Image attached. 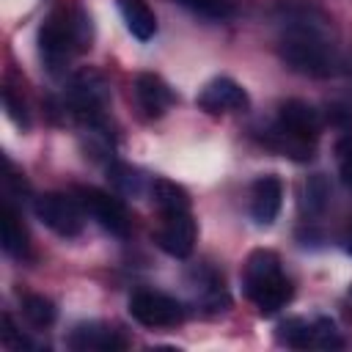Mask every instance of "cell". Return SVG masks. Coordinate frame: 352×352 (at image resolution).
I'll list each match as a JSON object with an SVG mask.
<instances>
[{"label": "cell", "mask_w": 352, "mask_h": 352, "mask_svg": "<svg viewBox=\"0 0 352 352\" xmlns=\"http://www.w3.org/2000/svg\"><path fill=\"white\" fill-rule=\"evenodd\" d=\"M336 160H338L341 182L346 187H352V135H346V138H341L336 143Z\"/></svg>", "instance_id": "cell-22"}, {"label": "cell", "mask_w": 352, "mask_h": 352, "mask_svg": "<svg viewBox=\"0 0 352 352\" xmlns=\"http://www.w3.org/2000/svg\"><path fill=\"white\" fill-rule=\"evenodd\" d=\"M0 234H3V250L14 258L28 256V234L22 228V220L11 204H3L0 209Z\"/></svg>", "instance_id": "cell-15"}, {"label": "cell", "mask_w": 352, "mask_h": 352, "mask_svg": "<svg viewBox=\"0 0 352 352\" xmlns=\"http://www.w3.org/2000/svg\"><path fill=\"white\" fill-rule=\"evenodd\" d=\"M344 248H346V253H352V231L344 236Z\"/></svg>", "instance_id": "cell-24"}, {"label": "cell", "mask_w": 352, "mask_h": 352, "mask_svg": "<svg viewBox=\"0 0 352 352\" xmlns=\"http://www.w3.org/2000/svg\"><path fill=\"white\" fill-rule=\"evenodd\" d=\"M129 316L143 327H173L184 319V308L170 294L140 289L129 297Z\"/></svg>", "instance_id": "cell-7"}, {"label": "cell", "mask_w": 352, "mask_h": 352, "mask_svg": "<svg viewBox=\"0 0 352 352\" xmlns=\"http://www.w3.org/2000/svg\"><path fill=\"white\" fill-rule=\"evenodd\" d=\"M66 344L77 352H118V349H126V338L116 330V327H107L102 322H82L77 324Z\"/></svg>", "instance_id": "cell-11"}, {"label": "cell", "mask_w": 352, "mask_h": 352, "mask_svg": "<svg viewBox=\"0 0 352 352\" xmlns=\"http://www.w3.org/2000/svg\"><path fill=\"white\" fill-rule=\"evenodd\" d=\"M322 129V116L314 104L302 102V99H286L278 107V118H275V138L280 140V151L292 154V157H311L308 143H314L319 138Z\"/></svg>", "instance_id": "cell-4"}, {"label": "cell", "mask_w": 352, "mask_h": 352, "mask_svg": "<svg viewBox=\"0 0 352 352\" xmlns=\"http://www.w3.org/2000/svg\"><path fill=\"white\" fill-rule=\"evenodd\" d=\"M280 60L305 77H330L341 69L336 47L327 38L324 22H314L311 14H292L278 41Z\"/></svg>", "instance_id": "cell-1"}, {"label": "cell", "mask_w": 352, "mask_h": 352, "mask_svg": "<svg viewBox=\"0 0 352 352\" xmlns=\"http://www.w3.org/2000/svg\"><path fill=\"white\" fill-rule=\"evenodd\" d=\"M77 201H80L82 212L91 214L104 231H110L116 236L129 234V212H126L124 201H118L116 195L96 190V187H77Z\"/></svg>", "instance_id": "cell-8"}, {"label": "cell", "mask_w": 352, "mask_h": 352, "mask_svg": "<svg viewBox=\"0 0 352 352\" xmlns=\"http://www.w3.org/2000/svg\"><path fill=\"white\" fill-rule=\"evenodd\" d=\"M66 102L80 121H85L88 126H99L107 102V85L96 72H80L66 88Z\"/></svg>", "instance_id": "cell-5"}, {"label": "cell", "mask_w": 352, "mask_h": 352, "mask_svg": "<svg viewBox=\"0 0 352 352\" xmlns=\"http://www.w3.org/2000/svg\"><path fill=\"white\" fill-rule=\"evenodd\" d=\"M135 96H138L140 110H143L148 118H160V116L176 102L170 85H168L160 74H151V72H143V74L135 77Z\"/></svg>", "instance_id": "cell-13"}, {"label": "cell", "mask_w": 352, "mask_h": 352, "mask_svg": "<svg viewBox=\"0 0 352 352\" xmlns=\"http://www.w3.org/2000/svg\"><path fill=\"white\" fill-rule=\"evenodd\" d=\"M157 245L173 258H187L195 248L192 214L190 212H162V223L157 228Z\"/></svg>", "instance_id": "cell-9"}, {"label": "cell", "mask_w": 352, "mask_h": 352, "mask_svg": "<svg viewBox=\"0 0 352 352\" xmlns=\"http://www.w3.org/2000/svg\"><path fill=\"white\" fill-rule=\"evenodd\" d=\"M314 333H316V324L314 322L294 316V319L280 322L278 341L286 344V346H294V349H308V346H314Z\"/></svg>", "instance_id": "cell-17"}, {"label": "cell", "mask_w": 352, "mask_h": 352, "mask_svg": "<svg viewBox=\"0 0 352 352\" xmlns=\"http://www.w3.org/2000/svg\"><path fill=\"white\" fill-rule=\"evenodd\" d=\"M151 198L160 206V212H190V195L182 184L170 179H154L151 182Z\"/></svg>", "instance_id": "cell-16"}, {"label": "cell", "mask_w": 352, "mask_h": 352, "mask_svg": "<svg viewBox=\"0 0 352 352\" xmlns=\"http://www.w3.org/2000/svg\"><path fill=\"white\" fill-rule=\"evenodd\" d=\"M283 204V184L278 176H261L250 187V214L258 226H270Z\"/></svg>", "instance_id": "cell-12"}, {"label": "cell", "mask_w": 352, "mask_h": 352, "mask_svg": "<svg viewBox=\"0 0 352 352\" xmlns=\"http://www.w3.org/2000/svg\"><path fill=\"white\" fill-rule=\"evenodd\" d=\"M107 176H110V182L116 184V190H118L121 195H138V192L143 190V176H140L132 165L113 162V165L107 168Z\"/></svg>", "instance_id": "cell-21"}, {"label": "cell", "mask_w": 352, "mask_h": 352, "mask_svg": "<svg viewBox=\"0 0 352 352\" xmlns=\"http://www.w3.org/2000/svg\"><path fill=\"white\" fill-rule=\"evenodd\" d=\"M118 11L126 22V30L138 41H148L157 33V16L143 0H118Z\"/></svg>", "instance_id": "cell-14"}, {"label": "cell", "mask_w": 352, "mask_h": 352, "mask_svg": "<svg viewBox=\"0 0 352 352\" xmlns=\"http://www.w3.org/2000/svg\"><path fill=\"white\" fill-rule=\"evenodd\" d=\"M22 314H25V319H28L33 327H50V324L55 322V316H58L55 302H52L50 297H44V294H25V300H22Z\"/></svg>", "instance_id": "cell-18"}, {"label": "cell", "mask_w": 352, "mask_h": 352, "mask_svg": "<svg viewBox=\"0 0 352 352\" xmlns=\"http://www.w3.org/2000/svg\"><path fill=\"white\" fill-rule=\"evenodd\" d=\"M33 212L36 217L50 228L55 231L58 236H77L82 231V206L77 198H69L63 192H47V195H38L33 201Z\"/></svg>", "instance_id": "cell-6"}, {"label": "cell", "mask_w": 352, "mask_h": 352, "mask_svg": "<svg viewBox=\"0 0 352 352\" xmlns=\"http://www.w3.org/2000/svg\"><path fill=\"white\" fill-rule=\"evenodd\" d=\"M195 104L201 110L212 113V116H217V113H236V110H248L250 96H248V91L236 80H231V77H214V80H209L201 88Z\"/></svg>", "instance_id": "cell-10"}, {"label": "cell", "mask_w": 352, "mask_h": 352, "mask_svg": "<svg viewBox=\"0 0 352 352\" xmlns=\"http://www.w3.org/2000/svg\"><path fill=\"white\" fill-rule=\"evenodd\" d=\"M182 8H187L195 16L212 19V22H223L234 14V6L228 0H176Z\"/></svg>", "instance_id": "cell-20"}, {"label": "cell", "mask_w": 352, "mask_h": 352, "mask_svg": "<svg viewBox=\"0 0 352 352\" xmlns=\"http://www.w3.org/2000/svg\"><path fill=\"white\" fill-rule=\"evenodd\" d=\"M3 104H6L8 116H11V118H14L19 126H28V113H25V104H22V102H16L11 91H3Z\"/></svg>", "instance_id": "cell-23"}, {"label": "cell", "mask_w": 352, "mask_h": 352, "mask_svg": "<svg viewBox=\"0 0 352 352\" xmlns=\"http://www.w3.org/2000/svg\"><path fill=\"white\" fill-rule=\"evenodd\" d=\"M242 286L248 300L261 311V314H275L292 300V283L286 280L280 270V258L272 250H253L245 261V275Z\"/></svg>", "instance_id": "cell-2"}, {"label": "cell", "mask_w": 352, "mask_h": 352, "mask_svg": "<svg viewBox=\"0 0 352 352\" xmlns=\"http://www.w3.org/2000/svg\"><path fill=\"white\" fill-rule=\"evenodd\" d=\"M349 297H352V289H349Z\"/></svg>", "instance_id": "cell-25"}, {"label": "cell", "mask_w": 352, "mask_h": 352, "mask_svg": "<svg viewBox=\"0 0 352 352\" xmlns=\"http://www.w3.org/2000/svg\"><path fill=\"white\" fill-rule=\"evenodd\" d=\"M85 47V16L69 8H55L38 28V55L50 74H63L77 50Z\"/></svg>", "instance_id": "cell-3"}, {"label": "cell", "mask_w": 352, "mask_h": 352, "mask_svg": "<svg viewBox=\"0 0 352 352\" xmlns=\"http://www.w3.org/2000/svg\"><path fill=\"white\" fill-rule=\"evenodd\" d=\"M327 198H330V187H327V179L322 173H314L305 187H302V206L308 214H322L324 206H327Z\"/></svg>", "instance_id": "cell-19"}]
</instances>
